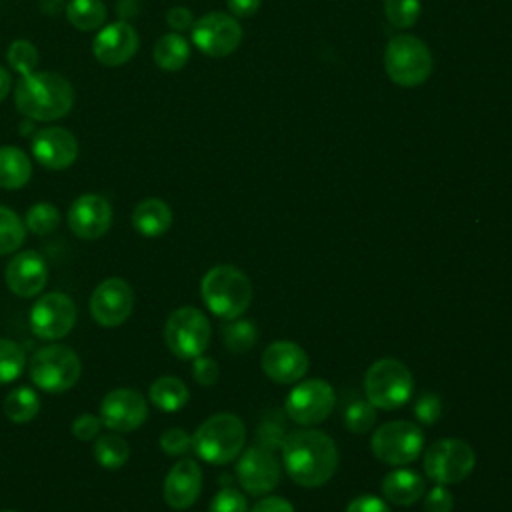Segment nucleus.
Wrapping results in <instances>:
<instances>
[{"label":"nucleus","instance_id":"obj_1","mask_svg":"<svg viewBox=\"0 0 512 512\" xmlns=\"http://www.w3.org/2000/svg\"><path fill=\"white\" fill-rule=\"evenodd\" d=\"M282 462L296 484L304 488H318L334 476L338 468V448L328 434L304 428L286 434L282 444Z\"/></svg>","mask_w":512,"mask_h":512},{"label":"nucleus","instance_id":"obj_2","mask_svg":"<svg viewBox=\"0 0 512 512\" xmlns=\"http://www.w3.org/2000/svg\"><path fill=\"white\" fill-rule=\"evenodd\" d=\"M14 104L28 120L52 122L72 110L74 88L56 72H30L16 82Z\"/></svg>","mask_w":512,"mask_h":512},{"label":"nucleus","instance_id":"obj_3","mask_svg":"<svg viewBox=\"0 0 512 512\" xmlns=\"http://www.w3.org/2000/svg\"><path fill=\"white\" fill-rule=\"evenodd\" d=\"M200 292L208 310L224 320L242 316L252 302V284L248 276L232 264L210 268L202 278Z\"/></svg>","mask_w":512,"mask_h":512},{"label":"nucleus","instance_id":"obj_4","mask_svg":"<svg viewBox=\"0 0 512 512\" xmlns=\"http://www.w3.org/2000/svg\"><path fill=\"white\" fill-rule=\"evenodd\" d=\"M246 442V426L244 422L230 412H220L204 420L194 436L192 448L194 452L208 464H228L240 456Z\"/></svg>","mask_w":512,"mask_h":512},{"label":"nucleus","instance_id":"obj_5","mask_svg":"<svg viewBox=\"0 0 512 512\" xmlns=\"http://www.w3.org/2000/svg\"><path fill=\"white\" fill-rule=\"evenodd\" d=\"M364 392L372 406L396 410L404 406L414 392L412 372L396 358H380L366 370Z\"/></svg>","mask_w":512,"mask_h":512},{"label":"nucleus","instance_id":"obj_6","mask_svg":"<svg viewBox=\"0 0 512 512\" xmlns=\"http://www.w3.org/2000/svg\"><path fill=\"white\" fill-rule=\"evenodd\" d=\"M384 68L394 84L414 88L426 82L432 74V54L420 38L400 34L386 46Z\"/></svg>","mask_w":512,"mask_h":512},{"label":"nucleus","instance_id":"obj_7","mask_svg":"<svg viewBox=\"0 0 512 512\" xmlns=\"http://www.w3.org/2000/svg\"><path fill=\"white\" fill-rule=\"evenodd\" d=\"M82 372L78 354L62 344L42 346L32 354L28 374L32 382L44 392H66L70 390Z\"/></svg>","mask_w":512,"mask_h":512},{"label":"nucleus","instance_id":"obj_8","mask_svg":"<svg viewBox=\"0 0 512 512\" xmlns=\"http://www.w3.org/2000/svg\"><path fill=\"white\" fill-rule=\"evenodd\" d=\"M210 336L212 328L208 318L194 306L176 308L164 326V340L168 350L182 360H194L202 356L210 344Z\"/></svg>","mask_w":512,"mask_h":512},{"label":"nucleus","instance_id":"obj_9","mask_svg":"<svg viewBox=\"0 0 512 512\" xmlns=\"http://www.w3.org/2000/svg\"><path fill=\"white\" fill-rule=\"evenodd\" d=\"M370 448L380 462L390 466H404L422 454L424 432L414 422L392 420L376 428L370 440Z\"/></svg>","mask_w":512,"mask_h":512},{"label":"nucleus","instance_id":"obj_10","mask_svg":"<svg viewBox=\"0 0 512 512\" xmlns=\"http://www.w3.org/2000/svg\"><path fill=\"white\" fill-rule=\"evenodd\" d=\"M476 454L460 438H442L424 452V472L436 484H456L472 474Z\"/></svg>","mask_w":512,"mask_h":512},{"label":"nucleus","instance_id":"obj_11","mask_svg":"<svg viewBox=\"0 0 512 512\" xmlns=\"http://www.w3.org/2000/svg\"><path fill=\"white\" fill-rule=\"evenodd\" d=\"M336 394L332 384L320 378H310L296 384L284 402L288 418L300 426L320 424L334 410Z\"/></svg>","mask_w":512,"mask_h":512},{"label":"nucleus","instance_id":"obj_12","mask_svg":"<svg viewBox=\"0 0 512 512\" xmlns=\"http://www.w3.org/2000/svg\"><path fill=\"white\" fill-rule=\"evenodd\" d=\"M194 46L212 58L232 54L242 42V28L238 20L224 12H208L192 26Z\"/></svg>","mask_w":512,"mask_h":512},{"label":"nucleus","instance_id":"obj_13","mask_svg":"<svg viewBox=\"0 0 512 512\" xmlns=\"http://www.w3.org/2000/svg\"><path fill=\"white\" fill-rule=\"evenodd\" d=\"M76 324V304L62 292L40 296L30 310V328L42 340L64 338Z\"/></svg>","mask_w":512,"mask_h":512},{"label":"nucleus","instance_id":"obj_14","mask_svg":"<svg viewBox=\"0 0 512 512\" xmlns=\"http://www.w3.org/2000/svg\"><path fill=\"white\" fill-rule=\"evenodd\" d=\"M132 308L134 290L126 280L116 276L102 280L90 298V314L104 328L124 324L132 314Z\"/></svg>","mask_w":512,"mask_h":512},{"label":"nucleus","instance_id":"obj_15","mask_svg":"<svg viewBox=\"0 0 512 512\" xmlns=\"http://www.w3.org/2000/svg\"><path fill=\"white\" fill-rule=\"evenodd\" d=\"M236 478L250 496H262L278 486L280 464L272 450L264 446H250L240 452Z\"/></svg>","mask_w":512,"mask_h":512},{"label":"nucleus","instance_id":"obj_16","mask_svg":"<svg viewBox=\"0 0 512 512\" xmlns=\"http://www.w3.org/2000/svg\"><path fill=\"white\" fill-rule=\"evenodd\" d=\"M146 416L148 404L134 388H116L100 404L102 424L114 432H132L144 424Z\"/></svg>","mask_w":512,"mask_h":512},{"label":"nucleus","instance_id":"obj_17","mask_svg":"<svg viewBox=\"0 0 512 512\" xmlns=\"http://www.w3.org/2000/svg\"><path fill=\"white\" fill-rule=\"evenodd\" d=\"M264 374L278 384H294L308 372V354L292 340H274L262 352Z\"/></svg>","mask_w":512,"mask_h":512},{"label":"nucleus","instance_id":"obj_18","mask_svg":"<svg viewBox=\"0 0 512 512\" xmlns=\"http://www.w3.org/2000/svg\"><path fill=\"white\" fill-rule=\"evenodd\" d=\"M80 146L76 136L62 126L40 128L32 136V156L48 170H64L78 158Z\"/></svg>","mask_w":512,"mask_h":512},{"label":"nucleus","instance_id":"obj_19","mask_svg":"<svg viewBox=\"0 0 512 512\" xmlns=\"http://www.w3.org/2000/svg\"><path fill=\"white\" fill-rule=\"evenodd\" d=\"M70 230L84 240H96L104 236L112 226V206L100 194L78 196L68 210Z\"/></svg>","mask_w":512,"mask_h":512},{"label":"nucleus","instance_id":"obj_20","mask_svg":"<svg viewBox=\"0 0 512 512\" xmlns=\"http://www.w3.org/2000/svg\"><path fill=\"white\" fill-rule=\"evenodd\" d=\"M138 32L126 20L104 26L92 42V54L102 66H122L138 50Z\"/></svg>","mask_w":512,"mask_h":512},{"label":"nucleus","instance_id":"obj_21","mask_svg":"<svg viewBox=\"0 0 512 512\" xmlns=\"http://www.w3.org/2000/svg\"><path fill=\"white\" fill-rule=\"evenodd\" d=\"M48 280L46 260L34 250L18 252L6 266V284L20 298L40 294Z\"/></svg>","mask_w":512,"mask_h":512},{"label":"nucleus","instance_id":"obj_22","mask_svg":"<svg viewBox=\"0 0 512 512\" xmlns=\"http://www.w3.org/2000/svg\"><path fill=\"white\" fill-rule=\"evenodd\" d=\"M202 490V470L192 458L178 460L164 480V500L174 510L190 508Z\"/></svg>","mask_w":512,"mask_h":512},{"label":"nucleus","instance_id":"obj_23","mask_svg":"<svg viewBox=\"0 0 512 512\" xmlns=\"http://www.w3.org/2000/svg\"><path fill=\"white\" fill-rule=\"evenodd\" d=\"M426 492V482L416 470L398 468L384 476L382 494L388 502L396 506H412Z\"/></svg>","mask_w":512,"mask_h":512},{"label":"nucleus","instance_id":"obj_24","mask_svg":"<svg viewBox=\"0 0 512 512\" xmlns=\"http://www.w3.org/2000/svg\"><path fill=\"white\" fill-rule=\"evenodd\" d=\"M132 224L142 236H162L172 226V210L160 198H146L134 206Z\"/></svg>","mask_w":512,"mask_h":512},{"label":"nucleus","instance_id":"obj_25","mask_svg":"<svg viewBox=\"0 0 512 512\" xmlns=\"http://www.w3.org/2000/svg\"><path fill=\"white\" fill-rule=\"evenodd\" d=\"M32 162L26 152L16 146H0V188L18 190L28 184Z\"/></svg>","mask_w":512,"mask_h":512},{"label":"nucleus","instance_id":"obj_26","mask_svg":"<svg viewBox=\"0 0 512 512\" xmlns=\"http://www.w3.org/2000/svg\"><path fill=\"white\" fill-rule=\"evenodd\" d=\"M150 400L162 412H178L186 406L190 392L188 386L176 376H160L150 384Z\"/></svg>","mask_w":512,"mask_h":512},{"label":"nucleus","instance_id":"obj_27","mask_svg":"<svg viewBox=\"0 0 512 512\" xmlns=\"http://www.w3.org/2000/svg\"><path fill=\"white\" fill-rule=\"evenodd\" d=\"M190 58V44L178 32H168L160 36L154 44V62L166 72H176L186 66Z\"/></svg>","mask_w":512,"mask_h":512},{"label":"nucleus","instance_id":"obj_28","mask_svg":"<svg viewBox=\"0 0 512 512\" xmlns=\"http://www.w3.org/2000/svg\"><path fill=\"white\" fill-rule=\"evenodd\" d=\"M2 410L10 422L26 424L32 418H36V414L40 410V398L32 388L20 386L6 394L4 402H2Z\"/></svg>","mask_w":512,"mask_h":512},{"label":"nucleus","instance_id":"obj_29","mask_svg":"<svg viewBox=\"0 0 512 512\" xmlns=\"http://www.w3.org/2000/svg\"><path fill=\"white\" fill-rule=\"evenodd\" d=\"M64 14L74 28L90 32L104 24L106 6L102 0H70L64 8Z\"/></svg>","mask_w":512,"mask_h":512},{"label":"nucleus","instance_id":"obj_30","mask_svg":"<svg viewBox=\"0 0 512 512\" xmlns=\"http://www.w3.org/2000/svg\"><path fill=\"white\" fill-rule=\"evenodd\" d=\"M92 452H94V458L98 460L100 466L116 470V468H122L128 462L130 446L118 434H102V436L96 438V442L92 446Z\"/></svg>","mask_w":512,"mask_h":512},{"label":"nucleus","instance_id":"obj_31","mask_svg":"<svg viewBox=\"0 0 512 512\" xmlns=\"http://www.w3.org/2000/svg\"><path fill=\"white\" fill-rule=\"evenodd\" d=\"M222 340L226 348L234 354L248 352L258 340V328L252 320H232L222 326Z\"/></svg>","mask_w":512,"mask_h":512},{"label":"nucleus","instance_id":"obj_32","mask_svg":"<svg viewBox=\"0 0 512 512\" xmlns=\"http://www.w3.org/2000/svg\"><path fill=\"white\" fill-rule=\"evenodd\" d=\"M26 238V226L20 216L0 204V256L16 252Z\"/></svg>","mask_w":512,"mask_h":512},{"label":"nucleus","instance_id":"obj_33","mask_svg":"<svg viewBox=\"0 0 512 512\" xmlns=\"http://www.w3.org/2000/svg\"><path fill=\"white\" fill-rule=\"evenodd\" d=\"M58 224H60V212L50 202H38V204L30 206L26 212V218H24L26 230H30L36 236H46V234L54 232L58 228Z\"/></svg>","mask_w":512,"mask_h":512},{"label":"nucleus","instance_id":"obj_34","mask_svg":"<svg viewBox=\"0 0 512 512\" xmlns=\"http://www.w3.org/2000/svg\"><path fill=\"white\" fill-rule=\"evenodd\" d=\"M26 364L24 350L8 338H0V384L16 380Z\"/></svg>","mask_w":512,"mask_h":512},{"label":"nucleus","instance_id":"obj_35","mask_svg":"<svg viewBox=\"0 0 512 512\" xmlns=\"http://www.w3.org/2000/svg\"><path fill=\"white\" fill-rule=\"evenodd\" d=\"M6 60L12 66V70H16L20 76H26L30 72H34V68L38 66L40 54L36 50V46L28 40H14L8 46L6 52Z\"/></svg>","mask_w":512,"mask_h":512},{"label":"nucleus","instance_id":"obj_36","mask_svg":"<svg viewBox=\"0 0 512 512\" xmlns=\"http://www.w3.org/2000/svg\"><path fill=\"white\" fill-rule=\"evenodd\" d=\"M420 0H384V14L396 28H410L420 18Z\"/></svg>","mask_w":512,"mask_h":512},{"label":"nucleus","instance_id":"obj_37","mask_svg":"<svg viewBox=\"0 0 512 512\" xmlns=\"http://www.w3.org/2000/svg\"><path fill=\"white\" fill-rule=\"evenodd\" d=\"M376 424V406L368 400L352 402L344 412V426L354 434H364Z\"/></svg>","mask_w":512,"mask_h":512},{"label":"nucleus","instance_id":"obj_38","mask_svg":"<svg viewBox=\"0 0 512 512\" xmlns=\"http://www.w3.org/2000/svg\"><path fill=\"white\" fill-rule=\"evenodd\" d=\"M208 512H248V504L242 492L226 486L212 498Z\"/></svg>","mask_w":512,"mask_h":512},{"label":"nucleus","instance_id":"obj_39","mask_svg":"<svg viewBox=\"0 0 512 512\" xmlns=\"http://www.w3.org/2000/svg\"><path fill=\"white\" fill-rule=\"evenodd\" d=\"M160 448L168 456H184L192 448V436L182 428H168L160 436Z\"/></svg>","mask_w":512,"mask_h":512},{"label":"nucleus","instance_id":"obj_40","mask_svg":"<svg viewBox=\"0 0 512 512\" xmlns=\"http://www.w3.org/2000/svg\"><path fill=\"white\" fill-rule=\"evenodd\" d=\"M414 414L420 424L430 426L442 416V400L436 394H422L414 406Z\"/></svg>","mask_w":512,"mask_h":512},{"label":"nucleus","instance_id":"obj_41","mask_svg":"<svg viewBox=\"0 0 512 512\" xmlns=\"http://www.w3.org/2000/svg\"><path fill=\"white\" fill-rule=\"evenodd\" d=\"M286 440V430L282 426V422L278 420H264L258 428V446H264L268 450H278L282 448Z\"/></svg>","mask_w":512,"mask_h":512},{"label":"nucleus","instance_id":"obj_42","mask_svg":"<svg viewBox=\"0 0 512 512\" xmlns=\"http://www.w3.org/2000/svg\"><path fill=\"white\" fill-rule=\"evenodd\" d=\"M192 376L200 386H212L218 382L220 376V368L216 364L214 358L208 356H198L192 362Z\"/></svg>","mask_w":512,"mask_h":512},{"label":"nucleus","instance_id":"obj_43","mask_svg":"<svg viewBox=\"0 0 512 512\" xmlns=\"http://www.w3.org/2000/svg\"><path fill=\"white\" fill-rule=\"evenodd\" d=\"M452 508L454 498L442 484H436L424 498V512H452Z\"/></svg>","mask_w":512,"mask_h":512},{"label":"nucleus","instance_id":"obj_44","mask_svg":"<svg viewBox=\"0 0 512 512\" xmlns=\"http://www.w3.org/2000/svg\"><path fill=\"white\" fill-rule=\"evenodd\" d=\"M102 428V418L96 414H82L72 422V434L78 440H94Z\"/></svg>","mask_w":512,"mask_h":512},{"label":"nucleus","instance_id":"obj_45","mask_svg":"<svg viewBox=\"0 0 512 512\" xmlns=\"http://www.w3.org/2000/svg\"><path fill=\"white\" fill-rule=\"evenodd\" d=\"M346 512H392V510H390V506L382 498L372 496V494H364V496L354 498L348 504Z\"/></svg>","mask_w":512,"mask_h":512},{"label":"nucleus","instance_id":"obj_46","mask_svg":"<svg viewBox=\"0 0 512 512\" xmlns=\"http://www.w3.org/2000/svg\"><path fill=\"white\" fill-rule=\"evenodd\" d=\"M166 22L174 32H184L194 26V14L184 6H174L166 12Z\"/></svg>","mask_w":512,"mask_h":512},{"label":"nucleus","instance_id":"obj_47","mask_svg":"<svg viewBox=\"0 0 512 512\" xmlns=\"http://www.w3.org/2000/svg\"><path fill=\"white\" fill-rule=\"evenodd\" d=\"M250 512H294V506L282 496H266L258 500Z\"/></svg>","mask_w":512,"mask_h":512},{"label":"nucleus","instance_id":"obj_48","mask_svg":"<svg viewBox=\"0 0 512 512\" xmlns=\"http://www.w3.org/2000/svg\"><path fill=\"white\" fill-rule=\"evenodd\" d=\"M228 8L238 18H248L260 8V0H228Z\"/></svg>","mask_w":512,"mask_h":512},{"label":"nucleus","instance_id":"obj_49","mask_svg":"<svg viewBox=\"0 0 512 512\" xmlns=\"http://www.w3.org/2000/svg\"><path fill=\"white\" fill-rule=\"evenodd\" d=\"M116 12H118L120 20L134 18V16L138 14V2H136V0H118V4H116Z\"/></svg>","mask_w":512,"mask_h":512},{"label":"nucleus","instance_id":"obj_50","mask_svg":"<svg viewBox=\"0 0 512 512\" xmlns=\"http://www.w3.org/2000/svg\"><path fill=\"white\" fill-rule=\"evenodd\" d=\"M10 90H12V76L4 66H0V102L8 96Z\"/></svg>","mask_w":512,"mask_h":512},{"label":"nucleus","instance_id":"obj_51","mask_svg":"<svg viewBox=\"0 0 512 512\" xmlns=\"http://www.w3.org/2000/svg\"><path fill=\"white\" fill-rule=\"evenodd\" d=\"M62 8H66L62 0H42V2H40V10L46 12V14H50V16H56Z\"/></svg>","mask_w":512,"mask_h":512},{"label":"nucleus","instance_id":"obj_52","mask_svg":"<svg viewBox=\"0 0 512 512\" xmlns=\"http://www.w3.org/2000/svg\"><path fill=\"white\" fill-rule=\"evenodd\" d=\"M6 512H14V510H6Z\"/></svg>","mask_w":512,"mask_h":512}]
</instances>
